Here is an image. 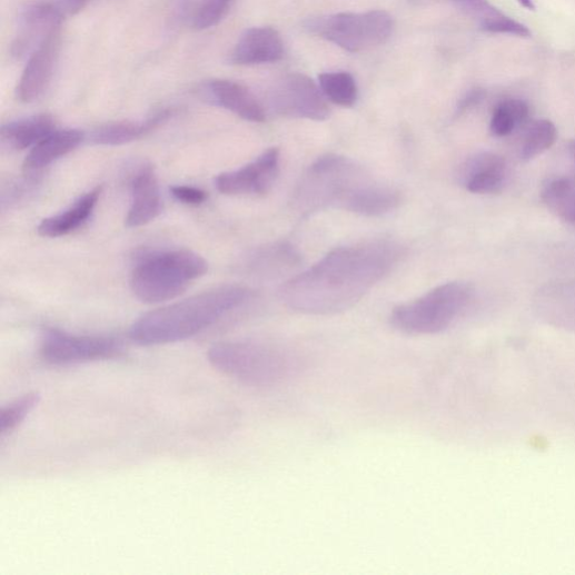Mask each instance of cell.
Here are the masks:
<instances>
[{
    "mask_svg": "<svg viewBox=\"0 0 575 575\" xmlns=\"http://www.w3.org/2000/svg\"><path fill=\"white\" fill-rule=\"evenodd\" d=\"M404 248L380 239L330 251L315 266L288 279L281 301L307 315H334L356 306L398 265Z\"/></svg>",
    "mask_w": 575,
    "mask_h": 575,
    "instance_id": "6da1fadb",
    "label": "cell"
},
{
    "mask_svg": "<svg viewBox=\"0 0 575 575\" xmlns=\"http://www.w3.org/2000/svg\"><path fill=\"white\" fill-rule=\"evenodd\" d=\"M397 189L376 180L350 158L327 155L304 174L293 198L295 209L310 215L328 208L378 217L398 208Z\"/></svg>",
    "mask_w": 575,
    "mask_h": 575,
    "instance_id": "7a4b0ae2",
    "label": "cell"
},
{
    "mask_svg": "<svg viewBox=\"0 0 575 575\" xmlns=\"http://www.w3.org/2000/svg\"><path fill=\"white\" fill-rule=\"evenodd\" d=\"M256 299L248 287H218L143 315L131 326L130 338L145 347L185 340Z\"/></svg>",
    "mask_w": 575,
    "mask_h": 575,
    "instance_id": "3957f363",
    "label": "cell"
},
{
    "mask_svg": "<svg viewBox=\"0 0 575 575\" xmlns=\"http://www.w3.org/2000/svg\"><path fill=\"white\" fill-rule=\"evenodd\" d=\"M208 360L220 374L257 388L278 386L298 369L297 360L287 350L259 340L217 343Z\"/></svg>",
    "mask_w": 575,
    "mask_h": 575,
    "instance_id": "277c9868",
    "label": "cell"
},
{
    "mask_svg": "<svg viewBox=\"0 0 575 575\" xmlns=\"http://www.w3.org/2000/svg\"><path fill=\"white\" fill-rule=\"evenodd\" d=\"M207 270L206 260L195 252L157 251L140 259L131 276V288L142 303L159 304L180 296L190 281Z\"/></svg>",
    "mask_w": 575,
    "mask_h": 575,
    "instance_id": "5b68a950",
    "label": "cell"
},
{
    "mask_svg": "<svg viewBox=\"0 0 575 575\" xmlns=\"http://www.w3.org/2000/svg\"><path fill=\"white\" fill-rule=\"evenodd\" d=\"M474 298L466 282L438 286L420 298L393 310L391 325L408 335H434L446 330L463 315Z\"/></svg>",
    "mask_w": 575,
    "mask_h": 575,
    "instance_id": "8992f818",
    "label": "cell"
},
{
    "mask_svg": "<svg viewBox=\"0 0 575 575\" xmlns=\"http://www.w3.org/2000/svg\"><path fill=\"white\" fill-rule=\"evenodd\" d=\"M304 29L345 51L358 53L386 43L394 31V20L385 11L337 13L308 19Z\"/></svg>",
    "mask_w": 575,
    "mask_h": 575,
    "instance_id": "52a82bcc",
    "label": "cell"
},
{
    "mask_svg": "<svg viewBox=\"0 0 575 575\" xmlns=\"http://www.w3.org/2000/svg\"><path fill=\"white\" fill-rule=\"evenodd\" d=\"M125 354L120 338L106 335H73L49 328L41 341V358L53 366H70L118 359Z\"/></svg>",
    "mask_w": 575,
    "mask_h": 575,
    "instance_id": "ba28073f",
    "label": "cell"
},
{
    "mask_svg": "<svg viewBox=\"0 0 575 575\" xmlns=\"http://www.w3.org/2000/svg\"><path fill=\"white\" fill-rule=\"evenodd\" d=\"M270 109L280 117L325 121L329 117V106L319 85L301 73L282 77L269 95Z\"/></svg>",
    "mask_w": 575,
    "mask_h": 575,
    "instance_id": "9c48e42d",
    "label": "cell"
},
{
    "mask_svg": "<svg viewBox=\"0 0 575 575\" xmlns=\"http://www.w3.org/2000/svg\"><path fill=\"white\" fill-rule=\"evenodd\" d=\"M279 168L280 152L274 148L239 170L219 175L215 185L224 195H264L275 185Z\"/></svg>",
    "mask_w": 575,
    "mask_h": 575,
    "instance_id": "30bf717a",
    "label": "cell"
},
{
    "mask_svg": "<svg viewBox=\"0 0 575 575\" xmlns=\"http://www.w3.org/2000/svg\"><path fill=\"white\" fill-rule=\"evenodd\" d=\"M60 28L51 31L30 54L17 89L18 98L22 102H33L47 90L60 52Z\"/></svg>",
    "mask_w": 575,
    "mask_h": 575,
    "instance_id": "8fae6325",
    "label": "cell"
},
{
    "mask_svg": "<svg viewBox=\"0 0 575 575\" xmlns=\"http://www.w3.org/2000/svg\"><path fill=\"white\" fill-rule=\"evenodd\" d=\"M199 93L207 102L232 111L241 119L264 123L266 110L256 95L246 86L226 79H212L202 83Z\"/></svg>",
    "mask_w": 575,
    "mask_h": 575,
    "instance_id": "7c38bea8",
    "label": "cell"
},
{
    "mask_svg": "<svg viewBox=\"0 0 575 575\" xmlns=\"http://www.w3.org/2000/svg\"><path fill=\"white\" fill-rule=\"evenodd\" d=\"M284 42L279 32L269 27L252 28L244 33L229 61L238 66L277 62L284 57Z\"/></svg>",
    "mask_w": 575,
    "mask_h": 575,
    "instance_id": "4fadbf2b",
    "label": "cell"
},
{
    "mask_svg": "<svg viewBox=\"0 0 575 575\" xmlns=\"http://www.w3.org/2000/svg\"><path fill=\"white\" fill-rule=\"evenodd\" d=\"M534 306L546 323L575 331V280L544 286L536 294Z\"/></svg>",
    "mask_w": 575,
    "mask_h": 575,
    "instance_id": "5bb4252c",
    "label": "cell"
},
{
    "mask_svg": "<svg viewBox=\"0 0 575 575\" xmlns=\"http://www.w3.org/2000/svg\"><path fill=\"white\" fill-rule=\"evenodd\" d=\"M62 14L52 3L30 7L23 14L19 34L12 47L16 57L33 51L54 29L61 27Z\"/></svg>",
    "mask_w": 575,
    "mask_h": 575,
    "instance_id": "9a60e30c",
    "label": "cell"
},
{
    "mask_svg": "<svg viewBox=\"0 0 575 575\" xmlns=\"http://www.w3.org/2000/svg\"><path fill=\"white\" fill-rule=\"evenodd\" d=\"M132 205L127 216L128 227H140L155 220L162 211L157 176L151 167H143L132 180Z\"/></svg>",
    "mask_w": 575,
    "mask_h": 575,
    "instance_id": "2e32d148",
    "label": "cell"
},
{
    "mask_svg": "<svg viewBox=\"0 0 575 575\" xmlns=\"http://www.w3.org/2000/svg\"><path fill=\"white\" fill-rule=\"evenodd\" d=\"M465 187L474 194L499 192L507 179L505 160L492 152H484L467 161L462 174Z\"/></svg>",
    "mask_w": 575,
    "mask_h": 575,
    "instance_id": "e0dca14e",
    "label": "cell"
},
{
    "mask_svg": "<svg viewBox=\"0 0 575 575\" xmlns=\"http://www.w3.org/2000/svg\"><path fill=\"white\" fill-rule=\"evenodd\" d=\"M174 109L165 108L156 111L146 121L115 122L102 126L92 132L91 139L100 146L117 147L137 141L174 117Z\"/></svg>",
    "mask_w": 575,
    "mask_h": 575,
    "instance_id": "ac0fdd59",
    "label": "cell"
},
{
    "mask_svg": "<svg viewBox=\"0 0 575 575\" xmlns=\"http://www.w3.org/2000/svg\"><path fill=\"white\" fill-rule=\"evenodd\" d=\"M301 265V257L294 246L276 242L258 249L249 259L251 271L265 279H280L295 272Z\"/></svg>",
    "mask_w": 575,
    "mask_h": 575,
    "instance_id": "d6986e66",
    "label": "cell"
},
{
    "mask_svg": "<svg viewBox=\"0 0 575 575\" xmlns=\"http://www.w3.org/2000/svg\"><path fill=\"white\" fill-rule=\"evenodd\" d=\"M85 139L83 132L66 129L56 130L33 147L23 163L27 174H34L50 166L78 148Z\"/></svg>",
    "mask_w": 575,
    "mask_h": 575,
    "instance_id": "ffe728a7",
    "label": "cell"
},
{
    "mask_svg": "<svg viewBox=\"0 0 575 575\" xmlns=\"http://www.w3.org/2000/svg\"><path fill=\"white\" fill-rule=\"evenodd\" d=\"M100 194L101 188L97 187L63 212L43 219L38 227L39 235L43 238H60L75 232L93 212Z\"/></svg>",
    "mask_w": 575,
    "mask_h": 575,
    "instance_id": "44dd1931",
    "label": "cell"
},
{
    "mask_svg": "<svg viewBox=\"0 0 575 575\" xmlns=\"http://www.w3.org/2000/svg\"><path fill=\"white\" fill-rule=\"evenodd\" d=\"M56 131L52 117L47 113L9 123L2 128V141L16 150H24L36 147L48 136Z\"/></svg>",
    "mask_w": 575,
    "mask_h": 575,
    "instance_id": "7402d4cb",
    "label": "cell"
},
{
    "mask_svg": "<svg viewBox=\"0 0 575 575\" xmlns=\"http://www.w3.org/2000/svg\"><path fill=\"white\" fill-rule=\"evenodd\" d=\"M542 199L557 217L575 225V179L556 178L548 181L543 188Z\"/></svg>",
    "mask_w": 575,
    "mask_h": 575,
    "instance_id": "603a6c76",
    "label": "cell"
},
{
    "mask_svg": "<svg viewBox=\"0 0 575 575\" xmlns=\"http://www.w3.org/2000/svg\"><path fill=\"white\" fill-rule=\"evenodd\" d=\"M318 85L330 102L340 107H353L358 99V86L354 76L345 71L325 72L318 77Z\"/></svg>",
    "mask_w": 575,
    "mask_h": 575,
    "instance_id": "cb8c5ba5",
    "label": "cell"
},
{
    "mask_svg": "<svg viewBox=\"0 0 575 575\" xmlns=\"http://www.w3.org/2000/svg\"><path fill=\"white\" fill-rule=\"evenodd\" d=\"M529 118V107L522 99H507L500 102L492 118L490 130L498 138L510 136L523 127Z\"/></svg>",
    "mask_w": 575,
    "mask_h": 575,
    "instance_id": "d4e9b609",
    "label": "cell"
},
{
    "mask_svg": "<svg viewBox=\"0 0 575 575\" xmlns=\"http://www.w3.org/2000/svg\"><path fill=\"white\" fill-rule=\"evenodd\" d=\"M557 138L555 126L548 120L534 122L525 133L521 147L522 160L529 161L551 149Z\"/></svg>",
    "mask_w": 575,
    "mask_h": 575,
    "instance_id": "484cf974",
    "label": "cell"
},
{
    "mask_svg": "<svg viewBox=\"0 0 575 575\" xmlns=\"http://www.w3.org/2000/svg\"><path fill=\"white\" fill-rule=\"evenodd\" d=\"M40 401L41 395L39 393H29L4 407L0 412V433H2V436L12 434Z\"/></svg>",
    "mask_w": 575,
    "mask_h": 575,
    "instance_id": "4316f807",
    "label": "cell"
},
{
    "mask_svg": "<svg viewBox=\"0 0 575 575\" xmlns=\"http://www.w3.org/2000/svg\"><path fill=\"white\" fill-rule=\"evenodd\" d=\"M234 0H200L192 16L195 30L204 31L218 26L231 9Z\"/></svg>",
    "mask_w": 575,
    "mask_h": 575,
    "instance_id": "83f0119b",
    "label": "cell"
},
{
    "mask_svg": "<svg viewBox=\"0 0 575 575\" xmlns=\"http://www.w3.org/2000/svg\"><path fill=\"white\" fill-rule=\"evenodd\" d=\"M450 2L476 19L482 29L503 14L488 0H450Z\"/></svg>",
    "mask_w": 575,
    "mask_h": 575,
    "instance_id": "f1b7e54d",
    "label": "cell"
},
{
    "mask_svg": "<svg viewBox=\"0 0 575 575\" xmlns=\"http://www.w3.org/2000/svg\"><path fill=\"white\" fill-rule=\"evenodd\" d=\"M170 191L178 201L191 206H198L207 199V192L195 187L174 186Z\"/></svg>",
    "mask_w": 575,
    "mask_h": 575,
    "instance_id": "f546056e",
    "label": "cell"
},
{
    "mask_svg": "<svg viewBox=\"0 0 575 575\" xmlns=\"http://www.w3.org/2000/svg\"><path fill=\"white\" fill-rule=\"evenodd\" d=\"M37 181L33 179H28L24 181H20L10 187L7 191L3 192V207L7 204H17L22 200L29 192L34 189Z\"/></svg>",
    "mask_w": 575,
    "mask_h": 575,
    "instance_id": "4dcf8cb0",
    "label": "cell"
},
{
    "mask_svg": "<svg viewBox=\"0 0 575 575\" xmlns=\"http://www.w3.org/2000/svg\"><path fill=\"white\" fill-rule=\"evenodd\" d=\"M485 91L483 89H474L469 91L462 100H459L456 113L462 115L467 110L478 106L485 98Z\"/></svg>",
    "mask_w": 575,
    "mask_h": 575,
    "instance_id": "1f68e13d",
    "label": "cell"
},
{
    "mask_svg": "<svg viewBox=\"0 0 575 575\" xmlns=\"http://www.w3.org/2000/svg\"><path fill=\"white\" fill-rule=\"evenodd\" d=\"M90 0H58L56 7L62 14V17H72L81 12L88 4Z\"/></svg>",
    "mask_w": 575,
    "mask_h": 575,
    "instance_id": "d6a6232c",
    "label": "cell"
},
{
    "mask_svg": "<svg viewBox=\"0 0 575 575\" xmlns=\"http://www.w3.org/2000/svg\"><path fill=\"white\" fill-rule=\"evenodd\" d=\"M567 151H568V156L571 157V160L573 161L574 169H575V139L568 142Z\"/></svg>",
    "mask_w": 575,
    "mask_h": 575,
    "instance_id": "836d02e7",
    "label": "cell"
},
{
    "mask_svg": "<svg viewBox=\"0 0 575 575\" xmlns=\"http://www.w3.org/2000/svg\"><path fill=\"white\" fill-rule=\"evenodd\" d=\"M518 3L525 8L526 10L528 11H534L535 10V6L533 3V0H518Z\"/></svg>",
    "mask_w": 575,
    "mask_h": 575,
    "instance_id": "e575fe53",
    "label": "cell"
}]
</instances>
